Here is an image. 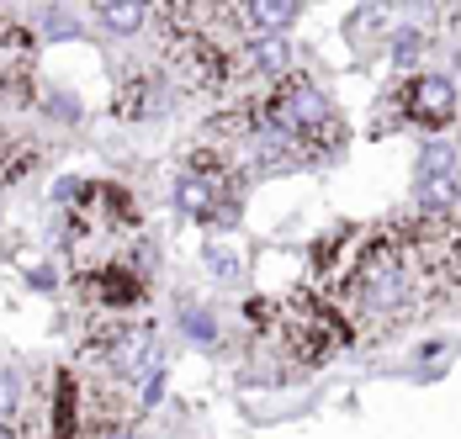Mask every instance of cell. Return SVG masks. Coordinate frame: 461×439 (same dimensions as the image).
Returning a JSON list of instances; mask_svg holds the SVG:
<instances>
[{"label": "cell", "instance_id": "cell-6", "mask_svg": "<svg viewBox=\"0 0 461 439\" xmlns=\"http://www.w3.org/2000/svg\"><path fill=\"white\" fill-rule=\"evenodd\" d=\"M32 80H38V32L0 11V95L11 101H32Z\"/></svg>", "mask_w": 461, "mask_h": 439}, {"label": "cell", "instance_id": "cell-4", "mask_svg": "<svg viewBox=\"0 0 461 439\" xmlns=\"http://www.w3.org/2000/svg\"><path fill=\"white\" fill-rule=\"evenodd\" d=\"M382 117H387V122L424 128V132H446L456 122V85H451L446 75H409V80L393 85Z\"/></svg>", "mask_w": 461, "mask_h": 439}, {"label": "cell", "instance_id": "cell-10", "mask_svg": "<svg viewBox=\"0 0 461 439\" xmlns=\"http://www.w3.org/2000/svg\"><path fill=\"white\" fill-rule=\"evenodd\" d=\"M424 48H429V38H424V32H414V27H409V32H398V64H414Z\"/></svg>", "mask_w": 461, "mask_h": 439}, {"label": "cell", "instance_id": "cell-12", "mask_svg": "<svg viewBox=\"0 0 461 439\" xmlns=\"http://www.w3.org/2000/svg\"><path fill=\"white\" fill-rule=\"evenodd\" d=\"M0 418H5V424H16V387H11L5 376H0Z\"/></svg>", "mask_w": 461, "mask_h": 439}, {"label": "cell", "instance_id": "cell-2", "mask_svg": "<svg viewBox=\"0 0 461 439\" xmlns=\"http://www.w3.org/2000/svg\"><path fill=\"white\" fill-rule=\"evenodd\" d=\"M249 318V328L281 354V360H292V365H303V371H319L329 365L334 354L350 350V339H356V328H350V318L334 308L323 291H292V297H260V302H249L244 308Z\"/></svg>", "mask_w": 461, "mask_h": 439}, {"label": "cell", "instance_id": "cell-11", "mask_svg": "<svg viewBox=\"0 0 461 439\" xmlns=\"http://www.w3.org/2000/svg\"><path fill=\"white\" fill-rule=\"evenodd\" d=\"M185 328H191V334H196L202 345H212V339H218V328H212V318H202V312H185Z\"/></svg>", "mask_w": 461, "mask_h": 439}, {"label": "cell", "instance_id": "cell-13", "mask_svg": "<svg viewBox=\"0 0 461 439\" xmlns=\"http://www.w3.org/2000/svg\"><path fill=\"white\" fill-rule=\"evenodd\" d=\"M212 270H218V275H233V260L223 255V249H212Z\"/></svg>", "mask_w": 461, "mask_h": 439}, {"label": "cell", "instance_id": "cell-8", "mask_svg": "<svg viewBox=\"0 0 461 439\" xmlns=\"http://www.w3.org/2000/svg\"><path fill=\"white\" fill-rule=\"evenodd\" d=\"M38 159H43L38 143H27L22 132H11V128H0V191L16 185V180H27L38 170Z\"/></svg>", "mask_w": 461, "mask_h": 439}, {"label": "cell", "instance_id": "cell-1", "mask_svg": "<svg viewBox=\"0 0 461 439\" xmlns=\"http://www.w3.org/2000/svg\"><path fill=\"white\" fill-rule=\"evenodd\" d=\"M255 117V154L271 165H323L345 148V117L308 75H281L244 101Z\"/></svg>", "mask_w": 461, "mask_h": 439}, {"label": "cell", "instance_id": "cell-14", "mask_svg": "<svg viewBox=\"0 0 461 439\" xmlns=\"http://www.w3.org/2000/svg\"><path fill=\"white\" fill-rule=\"evenodd\" d=\"M0 439H22V429H16V424H5V418H0Z\"/></svg>", "mask_w": 461, "mask_h": 439}, {"label": "cell", "instance_id": "cell-7", "mask_svg": "<svg viewBox=\"0 0 461 439\" xmlns=\"http://www.w3.org/2000/svg\"><path fill=\"white\" fill-rule=\"evenodd\" d=\"M112 112L122 122H154L159 112H170V80L154 75V69H133L112 95Z\"/></svg>", "mask_w": 461, "mask_h": 439}, {"label": "cell", "instance_id": "cell-9", "mask_svg": "<svg viewBox=\"0 0 461 439\" xmlns=\"http://www.w3.org/2000/svg\"><path fill=\"white\" fill-rule=\"evenodd\" d=\"M95 16H101L112 32H133V27H143V16H149V11H143L139 0H101V5H95Z\"/></svg>", "mask_w": 461, "mask_h": 439}, {"label": "cell", "instance_id": "cell-5", "mask_svg": "<svg viewBox=\"0 0 461 439\" xmlns=\"http://www.w3.org/2000/svg\"><path fill=\"white\" fill-rule=\"evenodd\" d=\"M414 202L424 218H451L461 212V143H429L419 154Z\"/></svg>", "mask_w": 461, "mask_h": 439}, {"label": "cell", "instance_id": "cell-3", "mask_svg": "<svg viewBox=\"0 0 461 439\" xmlns=\"http://www.w3.org/2000/svg\"><path fill=\"white\" fill-rule=\"evenodd\" d=\"M143 397L101 371H53V392H48V439H122L133 408Z\"/></svg>", "mask_w": 461, "mask_h": 439}]
</instances>
